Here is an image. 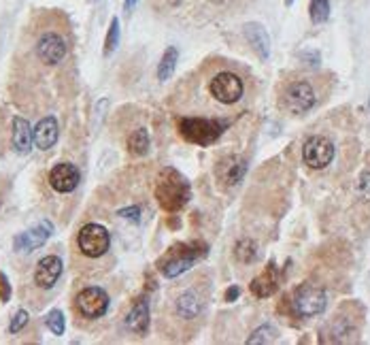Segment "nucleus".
Segmentation results:
<instances>
[{
  "instance_id": "c756f323",
  "label": "nucleus",
  "mask_w": 370,
  "mask_h": 345,
  "mask_svg": "<svg viewBox=\"0 0 370 345\" xmlns=\"http://www.w3.org/2000/svg\"><path fill=\"white\" fill-rule=\"evenodd\" d=\"M279 336V330L274 328V326H270V324H264V326H260L249 339H247V343H270V341H274Z\"/></svg>"
},
{
  "instance_id": "39448f33",
  "label": "nucleus",
  "mask_w": 370,
  "mask_h": 345,
  "mask_svg": "<svg viewBox=\"0 0 370 345\" xmlns=\"http://www.w3.org/2000/svg\"><path fill=\"white\" fill-rule=\"evenodd\" d=\"M190 183L187 179L173 166H166L156 177V198L160 207L168 213L181 211L190 200Z\"/></svg>"
},
{
  "instance_id": "dca6fc26",
  "label": "nucleus",
  "mask_w": 370,
  "mask_h": 345,
  "mask_svg": "<svg viewBox=\"0 0 370 345\" xmlns=\"http://www.w3.org/2000/svg\"><path fill=\"white\" fill-rule=\"evenodd\" d=\"M54 234V224L50 220H43L39 222L35 228L26 230V232H20L16 239H13V247L18 251H35L39 249L41 245H45V241Z\"/></svg>"
},
{
  "instance_id": "b1692460",
  "label": "nucleus",
  "mask_w": 370,
  "mask_h": 345,
  "mask_svg": "<svg viewBox=\"0 0 370 345\" xmlns=\"http://www.w3.org/2000/svg\"><path fill=\"white\" fill-rule=\"evenodd\" d=\"M177 62H179V50L177 47H166L162 58H160V64H158V81L164 84L173 77L175 69H177Z\"/></svg>"
},
{
  "instance_id": "4be33fe9",
  "label": "nucleus",
  "mask_w": 370,
  "mask_h": 345,
  "mask_svg": "<svg viewBox=\"0 0 370 345\" xmlns=\"http://www.w3.org/2000/svg\"><path fill=\"white\" fill-rule=\"evenodd\" d=\"M11 143H13V149L18 154H30L33 149V143H35V130L30 128L28 120L16 115L13 118V137H11Z\"/></svg>"
},
{
  "instance_id": "a878e982",
  "label": "nucleus",
  "mask_w": 370,
  "mask_h": 345,
  "mask_svg": "<svg viewBox=\"0 0 370 345\" xmlns=\"http://www.w3.org/2000/svg\"><path fill=\"white\" fill-rule=\"evenodd\" d=\"M234 258L241 264H253L258 260V245L251 239H241L234 245Z\"/></svg>"
},
{
  "instance_id": "aec40b11",
  "label": "nucleus",
  "mask_w": 370,
  "mask_h": 345,
  "mask_svg": "<svg viewBox=\"0 0 370 345\" xmlns=\"http://www.w3.org/2000/svg\"><path fill=\"white\" fill-rule=\"evenodd\" d=\"M198 0H149V7L160 18H181L194 11Z\"/></svg>"
},
{
  "instance_id": "7ed1b4c3",
  "label": "nucleus",
  "mask_w": 370,
  "mask_h": 345,
  "mask_svg": "<svg viewBox=\"0 0 370 345\" xmlns=\"http://www.w3.org/2000/svg\"><path fill=\"white\" fill-rule=\"evenodd\" d=\"M71 50L73 30L69 18L56 9H39L24 30L18 67H26L28 73L60 71L69 62Z\"/></svg>"
},
{
  "instance_id": "423d86ee",
  "label": "nucleus",
  "mask_w": 370,
  "mask_h": 345,
  "mask_svg": "<svg viewBox=\"0 0 370 345\" xmlns=\"http://www.w3.org/2000/svg\"><path fill=\"white\" fill-rule=\"evenodd\" d=\"M202 256H207V245L204 243H198V241L177 243L158 260V271L166 279H177L185 271H190Z\"/></svg>"
},
{
  "instance_id": "bb28decb",
  "label": "nucleus",
  "mask_w": 370,
  "mask_h": 345,
  "mask_svg": "<svg viewBox=\"0 0 370 345\" xmlns=\"http://www.w3.org/2000/svg\"><path fill=\"white\" fill-rule=\"evenodd\" d=\"M308 18L313 24H325L330 20V0H311Z\"/></svg>"
},
{
  "instance_id": "0eeeda50",
  "label": "nucleus",
  "mask_w": 370,
  "mask_h": 345,
  "mask_svg": "<svg viewBox=\"0 0 370 345\" xmlns=\"http://www.w3.org/2000/svg\"><path fill=\"white\" fill-rule=\"evenodd\" d=\"M230 124H232L230 120L196 118V115H185V118H179V122H177L179 135L185 141H190L194 145H202V147L213 145Z\"/></svg>"
},
{
  "instance_id": "473e14b6",
  "label": "nucleus",
  "mask_w": 370,
  "mask_h": 345,
  "mask_svg": "<svg viewBox=\"0 0 370 345\" xmlns=\"http://www.w3.org/2000/svg\"><path fill=\"white\" fill-rule=\"evenodd\" d=\"M9 298H11V283L5 273H0V300L9 302Z\"/></svg>"
},
{
  "instance_id": "c85d7f7f",
  "label": "nucleus",
  "mask_w": 370,
  "mask_h": 345,
  "mask_svg": "<svg viewBox=\"0 0 370 345\" xmlns=\"http://www.w3.org/2000/svg\"><path fill=\"white\" fill-rule=\"evenodd\" d=\"M45 324L47 328L54 332V334H64V328H67V322H64V313L62 309H52L47 315H45Z\"/></svg>"
},
{
  "instance_id": "a211bd4d",
  "label": "nucleus",
  "mask_w": 370,
  "mask_h": 345,
  "mask_svg": "<svg viewBox=\"0 0 370 345\" xmlns=\"http://www.w3.org/2000/svg\"><path fill=\"white\" fill-rule=\"evenodd\" d=\"M126 328L137 336L147 334V330H149V300L145 296L134 300L130 313L126 315Z\"/></svg>"
},
{
  "instance_id": "f3484780",
  "label": "nucleus",
  "mask_w": 370,
  "mask_h": 345,
  "mask_svg": "<svg viewBox=\"0 0 370 345\" xmlns=\"http://www.w3.org/2000/svg\"><path fill=\"white\" fill-rule=\"evenodd\" d=\"M243 35H245L249 47L253 50V54L266 62L270 58V37H268L266 28L260 22H249L243 26Z\"/></svg>"
},
{
  "instance_id": "2f4dec72",
  "label": "nucleus",
  "mask_w": 370,
  "mask_h": 345,
  "mask_svg": "<svg viewBox=\"0 0 370 345\" xmlns=\"http://www.w3.org/2000/svg\"><path fill=\"white\" fill-rule=\"evenodd\" d=\"M357 192H359V198L362 200H368L370 203V171L362 175L359 186H357Z\"/></svg>"
},
{
  "instance_id": "e433bc0d",
  "label": "nucleus",
  "mask_w": 370,
  "mask_h": 345,
  "mask_svg": "<svg viewBox=\"0 0 370 345\" xmlns=\"http://www.w3.org/2000/svg\"><path fill=\"white\" fill-rule=\"evenodd\" d=\"M285 5H287V7H291V5H294V0H285Z\"/></svg>"
},
{
  "instance_id": "5701e85b",
  "label": "nucleus",
  "mask_w": 370,
  "mask_h": 345,
  "mask_svg": "<svg viewBox=\"0 0 370 345\" xmlns=\"http://www.w3.org/2000/svg\"><path fill=\"white\" fill-rule=\"evenodd\" d=\"M253 0H207L209 9H213L217 16H238L247 7H251Z\"/></svg>"
},
{
  "instance_id": "2eb2a0df",
  "label": "nucleus",
  "mask_w": 370,
  "mask_h": 345,
  "mask_svg": "<svg viewBox=\"0 0 370 345\" xmlns=\"http://www.w3.org/2000/svg\"><path fill=\"white\" fill-rule=\"evenodd\" d=\"M62 271H64V262L60 256L52 254V256L41 258L35 268V285L39 290H52L58 283Z\"/></svg>"
},
{
  "instance_id": "4468645a",
  "label": "nucleus",
  "mask_w": 370,
  "mask_h": 345,
  "mask_svg": "<svg viewBox=\"0 0 370 345\" xmlns=\"http://www.w3.org/2000/svg\"><path fill=\"white\" fill-rule=\"evenodd\" d=\"M81 181V173L75 164L71 162H60L50 171V186L58 192V194H71L79 188Z\"/></svg>"
},
{
  "instance_id": "f8f14e48",
  "label": "nucleus",
  "mask_w": 370,
  "mask_h": 345,
  "mask_svg": "<svg viewBox=\"0 0 370 345\" xmlns=\"http://www.w3.org/2000/svg\"><path fill=\"white\" fill-rule=\"evenodd\" d=\"M79 251L86 258H103L111 249V234L100 224H86L77 234Z\"/></svg>"
},
{
  "instance_id": "f257e3e1",
  "label": "nucleus",
  "mask_w": 370,
  "mask_h": 345,
  "mask_svg": "<svg viewBox=\"0 0 370 345\" xmlns=\"http://www.w3.org/2000/svg\"><path fill=\"white\" fill-rule=\"evenodd\" d=\"M255 92V79L247 67L211 56L175 86L168 103L181 118L196 115L232 122L253 103Z\"/></svg>"
},
{
  "instance_id": "9b49d317",
  "label": "nucleus",
  "mask_w": 370,
  "mask_h": 345,
  "mask_svg": "<svg viewBox=\"0 0 370 345\" xmlns=\"http://www.w3.org/2000/svg\"><path fill=\"white\" fill-rule=\"evenodd\" d=\"M109 305H111V298L109 294L100 288V285H88L83 288L77 296H75V313H77V319H98L103 317L107 311H109Z\"/></svg>"
},
{
  "instance_id": "412c9836",
  "label": "nucleus",
  "mask_w": 370,
  "mask_h": 345,
  "mask_svg": "<svg viewBox=\"0 0 370 345\" xmlns=\"http://www.w3.org/2000/svg\"><path fill=\"white\" fill-rule=\"evenodd\" d=\"M277 285H279V268L270 260L268 266L251 281V292L258 298H268V296H272L277 292Z\"/></svg>"
},
{
  "instance_id": "20e7f679",
  "label": "nucleus",
  "mask_w": 370,
  "mask_h": 345,
  "mask_svg": "<svg viewBox=\"0 0 370 345\" xmlns=\"http://www.w3.org/2000/svg\"><path fill=\"white\" fill-rule=\"evenodd\" d=\"M332 86V75H315V73H291L281 77L277 90V105L283 113L298 118L311 113L321 101L328 98Z\"/></svg>"
},
{
  "instance_id": "f704fd0d",
  "label": "nucleus",
  "mask_w": 370,
  "mask_h": 345,
  "mask_svg": "<svg viewBox=\"0 0 370 345\" xmlns=\"http://www.w3.org/2000/svg\"><path fill=\"white\" fill-rule=\"evenodd\" d=\"M236 298H238V288H236V285H234V288H228V290H226V300L232 302V300H236Z\"/></svg>"
},
{
  "instance_id": "1a4fd4ad",
  "label": "nucleus",
  "mask_w": 370,
  "mask_h": 345,
  "mask_svg": "<svg viewBox=\"0 0 370 345\" xmlns=\"http://www.w3.org/2000/svg\"><path fill=\"white\" fill-rule=\"evenodd\" d=\"M336 158V143L330 135H311L302 145V160L313 171L328 169Z\"/></svg>"
},
{
  "instance_id": "6ab92c4d",
  "label": "nucleus",
  "mask_w": 370,
  "mask_h": 345,
  "mask_svg": "<svg viewBox=\"0 0 370 345\" xmlns=\"http://www.w3.org/2000/svg\"><path fill=\"white\" fill-rule=\"evenodd\" d=\"M60 139V124L56 115H45L37 126H35V145L43 152L52 149Z\"/></svg>"
},
{
  "instance_id": "f03ea898",
  "label": "nucleus",
  "mask_w": 370,
  "mask_h": 345,
  "mask_svg": "<svg viewBox=\"0 0 370 345\" xmlns=\"http://www.w3.org/2000/svg\"><path fill=\"white\" fill-rule=\"evenodd\" d=\"M211 288L213 281L207 271L192 273L179 283H173L160 305L158 332L170 341H190L207 319Z\"/></svg>"
},
{
  "instance_id": "c9c22d12",
  "label": "nucleus",
  "mask_w": 370,
  "mask_h": 345,
  "mask_svg": "<svg viewBox=\"0 0 370 345\" xmlns=\"http://www.w3.org/2000/svg\"><path fill=\"white\" fill-rule=\"evenodd\" d=\"M137 3H139V0H124V11H126V13H130V11L137 7Z\"/></svg>"
},
{
  "instance_id": "ddd939ff",
  "label": "nucleus",
  "mask_w": 370,
  "mask_h": 345,
  "mask_svg": "<svg viewBox=\"0 0 370 345\" xmlns=\"http://www.w3.org/2000/svg\"><path fill=\"white\" fill-rule=\"evenodd\" d=\"M245 173H247V160L236 154H230L215 164V179L226 190L238 186L243 181Z\"/></svg>"
},
{
  "instance_id": "72a5a7b5",
  "label": "nucleus",
  "mask_w": 370,
  "mask_h": 345,
  "mask_svg": "<svg viewBox=\"0 0 370 345\" xmlns=\"http://www.w3.org/2000/svg\"><path fill=\"white\" fill-rule=\"evenodd\" d=\"M117 215L128 217V220H132V222H139V220H141V209H139V207H128V209H122Z\"/></svg>"
},
{
  "instance_id": "9d476101",
  "label": "nucleus",
  "mask_w": 370,
  "mask_h": 345,
  "mask_svg": "<svg viewBox=\"0 0 370 345\" xmlns=\"http://www.w3.org/2000/svg\"><path fill=\"white\" fill-rule=\"evenodd\" d=\"M328 296L325 292L315 283H302L291 294V307L300 317H317L325 311Z\"/></svg>"
},
{
  "instance_id": "6e6552de",
  "label": "nucleus",
  "mask_w": 370,
  "mask_h": 345,
  "mask_svg": "<svg viewBox=\"0 0 370 345\" xmlns=\"http://www.w3.org/2000/svg\"><path fill=\"white\" fill-rule=\"evenodd\" d=\"M351 309H353V302L351 305H342L338 309V313L325 324L321 341H334V343L357 341L359 326H362V311L357 315H353Z\"/></svg>"
},
{
  "instance_id": "7c9ffc66",
  "label": "nucleus",
  "mask_w": 370,
  "mask_h": 345,
  "mask_svg": "<svg viewBox=\"0 0 370 345\" xmlns=\"http://www.w3.org/2000/svg\"><path fill=\"white\" fill-rule=\"evenodd\" d=\"M28 317H30L28 311H26V309H20V311L16 313V317L11 319V324H9V332H11V334H18V332L28 324Z\"/></svg>"
},
{
  "instance_id": "393cba45",
  "label": "nucleus",
  "mask_w": 370,
  "mask_h": 345,
  "mask_svg": "<svg viewBox=\"0 0 370 345\" xmlns=\"http://www.w3.org/2000/svg\"><path fill=\"white\" fill-rule=\"evenodd\" d=\"M151 147V139H149V130L147 128H137L130 137H128V152L132 156H145Z\"/></svg>"
},
{
  "instance_id": "cd10ccee",
  "label": "nucleus",
  "mask_w": 370,
  "mask_h": 345,
  "mask_svg": "<svg viewBox=\"0 0 370 345\" xmlns=\"http://www.w3.org/2000/svg\"><path fill=\"white\" fill-rule=\"evenodd\" d=\"M120 45V20L113 18L111 24H109V30H107V39H105V56L109 58Z\"/></svg>"
}]
</instances>
